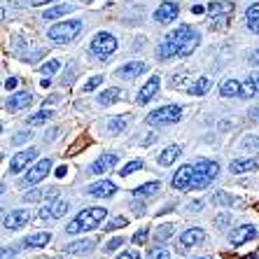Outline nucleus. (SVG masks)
<instances>
[{
  "label": "nucleus",
  "instance_id": "18",
  "mask_svg": "<svg viewBox=\"0 0 259 259\" xmlns=\"http://www.w3.org/2000/svg\"><path fill=\"white\" fill-rule=\"evenodd\" d=\"M87 192H89L91 196H98V199H108V196H112V194L117 192V187H115V182L112 180H101V182L89 185Z\"/></svg>",
  "mask_w": 259,
  "mask_h": 259
},
{
  "label": "nucleus",
  "instance_id": "9",
  "mask_svg": "<svg viewBox=\"0 0 259 259\" xmlns=\"http://www.w3.org/2000/svg\"><path fill=\"white\" fill-rule=\"evenodd\" d=\"M35 157H37V150H35V147H28V150L17 152V154L10 159V173H14V175L21 173V170H24Z\"/></svg>",
  "mask_w": 259,
  "mask_h": 259
},
{
  "label": "nucleus",
  "instance_id": "28",
  "mask_svg": "<svg viewBox=\"0 0 259 259\" xmlns=\"http://www.w3.org/2000/svg\"><path fill=\"white\" fill-rule=\"evenodd\" d=\"M259 96V84L254 82V77H247L243 82V89H241V98H254Z\"/></svg>",
  "mask_w": 259,
  "mask_h": 259
},
{
  "label": "nucleus",
  "instance_id": "26",
  "mask_svg": "<svg viewBox=\"0 0 259 259\" xmlns=\"http://www.w3.org/2000/svg\"><path fill=\"white\" fill-rule=\"evenodd\" d=\"M49 241H52V234L40 231V234H33V236H28V238H24V247H42V245H47Z\"/></svg>",
  "mask_w": 259,
  "mask_h": 259
},
{
  "label": "nucleus",
  "instance_id": "37",
  "mask_svg": "<svg viewBox=\"0 0 259 259\" xmlns=\"http://www.w3.org/2000/svg\"><path fill=\"white\" fill-rule=\"evenodd\" d=\"M124 128H126V119H124V117H115V119H110V124H108L110 133H121Z\"/></svg>",
  "mask_w": 259,
  "mask_h": 259
},
{
  "label": "nucleus",
  "instance_id": "7",
  "mask_svg": "<svg viewBox=\"0 0 259 259\" xmlns=\"http://www.w3.org/2000/svg\"><path fill=\"white\" fill-rule=\"evenodd\" d=\"M49 168H52V161L49 159H42V161H37L33 168L26 173V178L21 180V187H33V185H37L40 180H45L49 175Z\"/></svg>",
  "mask_w": 259,
  "mask_h": 259
},
{
  "label": "nucleus",
  "instance_id": "48",
  "mask_svg": "<svg viewBox=\"0 0 259 259\" xmlns=\"http://www.w3.org/2000/svg\"><path fill=\"white\" fill-rule=\"evenodd\" d=\"M131 208H133V212H136V215H143V212H145L143 201H140V203H138V201H136V203H131Z\"/></svg>",
  "mask_w": 259,
  "mask_h": 259
},
{
  "label": "nucleus",
  "instance_id": "15",
  "mask_svg": "<svg viewBox=\"0 0 259 259\" xmlns=\"http://www.w3.org/2000/svg\"><path fill=\"white\" fill-rule=\"evenodd\" d=\"M254 236H257V229H254L252 224H241V227H236L229 234V241L234 243V245H243V243L252 241Z\"/></svg>",
  "mask_w": 259,
  "mask_h": 259
},
{
  "label": "nucleus",
  "instance_id": "6",
  "mask_svg": "<svg viewBox=\"0 0 259 259\" xmlns=\"http://www.w3.org/2000/svg\"><path fill=\"white\" fill-rule=\"evenodd\" d=\"M180 117H182L180 105H163V108H159L147 115V124H150V126H166V124L180 121Z\"/></svg>",
  "mask_w": 259,
  "mask_h": 259
},
{
  "label": "nucleus",
  "instance_id": "46",
  "mask_svg": "<svg viewBox=\"0 0 259 259\" xmlns=\"http://www.w3.org/2000/svg\"><path fill=\"white\" fill-rule=\"evenodd\" d=\"M247 28L252 33H259V19H247Z\"/></svg>",
  "mask_w": 259,
  "mask_h": 259
},
{
  "label": "nucleus",
  "instance_id": "35",
  "mask_svg": "<svg viewBox=\"0 0 259 259\" xmlns=\"http://www.w3.org/2000/svg\"><path fill=\"white\" fill-rule=\"evenodd\" d=\"M59 68H61V61H59V59H49L47 63L40 68V72L49 77V75H56V72H59Z\"/></svg>",
  "mask_w": 259,
  "mask_h": 259
},
{
  "label": "nucleus",
  "instance_id": "49",
  "mask_svg": "<svg viewBox=\"0 0 259 259\" xmlns=\"http://www.w3.org/2000/svg\"><path fill=\"white\" fill-rule=\"evenodd\" d=\"M117 259H140V254L138 252H121Z\"/></svg>",
  "mask_w": 259,
  "mask_h": 259
},
{
  "label": "nucleus",
  "instance_id": "5",
  "mask_svg": "<svg viewBox=\"0 0 259 259\" xmlns=\"http://www.w3.org/2000/svg\"><path fill=\"white\" fill-rule=\"evenodd\" d=\"M89 49L96 56H101V59H108L110 54L117 52V37L112 33H108V30H101V33H96V35L91 37Z\"/></svg>",
  "mask_w": 259,
  "mask_h": 259
},
{
  "label": "nucleus",
  "instance_id": "38",
  "mask_svg": "<svg viewBox=\"0 0 259 259\" xmlns=\"http://www.w3.org/2000/svg\"><path fill=\"white\" fill-rule=\"evenodd\" d=\"M101 82H103V75H94V77H89V79L84 82L82 91H84V94H91V91L96 89V87H101Z\"/></svg>",
  "mask_w": 259,
  "mask_h": 259
},
{
  "label": "nucleus",
  "instance_id": "12",
  "mask_svg": "<svg viewBox=\"0 0 259 259\" xmlns=\"http://www.w3.org/2000/svg\"><path fill=\"white\" fill-rule=\"evenodd\" d=\"M68 212V203L66 201H49L47 205H42L40 208V220H59V217H63Z\"/></svg>",
  "mask_w": 259,
  "mask_h": 259
},
{
  "label": "nucleus",
  "instance_id": "43",
  "mask_svg": "<svg viewBox=\"0 0 259 259\" xmlns=\"http://www.w3.org/2000/svg\"><path fill=\"white\" fill-rule=\"evenodd\" d=\"M121 243H124V238H121V236H117V238H110L108 245H105V250H108V252H112V250L121 247Z\"/></svg>",
  "mask_w": 259,
  "mask_h": 259
},
{
  "label": "nucleus",
  "instance_id": "47",
  "mask_svg": "<svg viewBox=\"0 0 259 259\" xmlns=\"http://www.w3.org/2000/svg\"><path fill=\"white\" fill-rule=\"evenodd\" d=\"M17 84H19V79H17V77H7V79H5V89H7V91H12Z\"/></svg>",
  "mask_w": 259,
  "mask_h": 259
},
{
  "label": "nucleus",
  "instance_id": "4",
  "mask_svg": "<svg viewBox=\"0 0 259 259\" xmlns=\"http://www.w3.org/2000/svg\"><path fill=\"white\" fill-rule=\"evenodd\" d=\"M217 175H220V166H217V161L201 159V161H196V166H194V178H192L189 189H205V187H210V182L215 180Z\"/></svg>",
  "mask_w": 259,
  "mask_h": 259
},
{
  "label": "nucleus",
  "instance_id": "10",
  "mask_svg": "<svg viewBox=\"0 0 259 259\" xmlns=\"http://www.w3.org/2000/svg\"><path fill=\"white\" fill-rule=\"evenodd\" d=\"M30 222V210H26V208H19V210H12V212H7L5 220H3V227L10 231H17L21 229L24 224Z\"/></svg>",
  "mask_w": 259,
  "mask_h": 259
},
{
  "label": "nucleus",
  "instance_id": "51",
  "mask_svg": "<svg viewBox=\"0 0 259 259\" xmlns=\"http://www.w3.org/2000/svg\"><path fill=\"white\" fill-rule=\"evenodd\" d=\"M26 138H30V131H26V133H19V136H14V143H21V140H26Z\"/></svg>",
  "mask_w": 259,
  "mask_h": 259
},
{
  "label": "nucleus",
  "instance_id": "23",
  "mask_svg": "<svg viewBox=\"0 0 259 259\" xmlns=\"http://www.w3.org/2000/svg\"><path fill=\"white\" fill-rule=\"evenodd\" d=\"M96 247V241H91V238H82V241H75L66 247V252L70 254H84V252H91Z\"/></svg>",
  "mask_w": 259,
  "mask_h": 259
},
{
  "label": "nucleus",
  "instance_id": "55",
  "mask_svg": "<svg viewBox=\"0 0 259 259\" xmlns=\"http://www.w3.org/2000/svg\"><path fill=\"white\" fill-rule=\"evenodd\" d=\"M208 7H203V5H192V14H201V12H205Z\"/></svg>",
  "mask_w": 259,
  "mask_h": 259
},
{
  "label": "nucleus",
  "instance_id": "54",
  "mask_svg": "<svg viewBox=\"0 0 259 259\" xmlns=\"http://www.w3.org/2000/svg\"><path fill=\"white\" fill-rule=\"evenodd\" d=\"M215 222H217V227H224V224L229 222V217H227V215H220V217L215 220Z\"/></svg>",
  "mask_w": 259,
  "mask_h": 259
},
{
  "label": "nucleus",
  "instance_id": "24",
  "mask_svg": "<svg viewBox=\"0 0 259 259\" xmlns=\"http://www.w3.org/2000/svg\"><path fill=\"white\" fill-rule=\"evenodd\" d=\"M180 154H182L180 145H170V147H166V150L159 154V163H161V166H170V163L180 157Z\"/></svg>",
  "mask_w": 259,
  "mask_h": 259
},
{
  "label": "nucleus",
  "instance_id": "45",
  "mask_svg": "<svg viewBox=\"0 0 259 259\" xmlns=\"http://www.w3.org/2000/svg\"><path fill=\"white\" fill-rule=\"evenodd\" d=\"M245 19H259V3H254V5H250L245 10Z\"/></svg>",
  "mask_w": 259,
  "mask_h": 259
},
{
  "label": "nucleus",
  "instance_id": "27",
  "mask_svg": "<svg viewBox=\"0 0 259 259\" xmlns=\"http://www.w3.org/2000/svg\"><path fill=\"white\" fill-rule=\"evenodd\" d=\"M72 10H75L72 5H66V3H63V5H56V7H52V10H47V12L42 14V19L45 21H52V19H59V17H63V14L72 12Z\"/></svg>",
  "mask_w": 259,
  "mask_h": 259
},
{
  "label": "nucleus",
  "instance_id": "29",
  "mask_svg": "<svg viewBox=\"0 0 259 259\" xmlns=\"http://www.w3.org/2000/svg\"><path fill=\"white\" fill-rule=\"evenodd\" d=\"M159 187H161V182H147V185H140L133 189V196H152L159 192Z\"/></svg>",
  "mask_w": 259,
  "mask_h": 259
},
{
  "label": "nucleus",
  "instance_id": "11",
  "mask_svg": "<svg viewBox=\"0 0 259 259\" xmlns=\"http://www.w3.org/2000/svg\"><path fill=\"white\" fill-rule=\"evenodd\" d=\"M159 87H161V79H159V75H152L147 82H145V87L138 91V96H136V103L138 105H147V103L152 101V98L159 94Z\"/></svg>",
  "mask_w": 259,
  "mask_h": 259
},
{
  "label": "nucleus",
  "instance_id": "13",
  "mask_svg": "<svg viewBox=\"0 0 259 259\" xmlns=\"http://www.w3.org/2000/svg\"><path fill=\"white\" fill-rule=\"evenodd\" d=\"M192 178H194V166L192 163H185L178 168V173L173 175V187L180 189V192H187L189 185H192Z\"/></svg>",
  "mask_w": 259,
  "mask_h": 259
},
{
  "label": "nucleus",
  "instance_id": "53",
  "mask_svg": "<svg viewBox=\"0 0 259 259\" xmlns=\"http://www.w3.org/2000/svg\"><path fill=\"white\" fill-rule=\"evenodd\" d=\"M203 208V201H194V203H189V210H201Z\"/></svg>",
  "mask_w": 259,
  "mask_h": 259
},
{
  "label": "nucleus",
  "instance_id": "32",
  "mask_svg": "<svg viewBox=\"0 0 259 259\" xmlns=\"http://www.w3.org/2000/svg\"><path fill=\"white\" fill-rule=\"evenodd\" d=\"M173 234H175V227H173V224H161L154 236H157V243H166Z\"/></svg>",
  "mask_w": 259,
  "mask_h": 259
},
{
  "label": "nucleus",
  "instance_id": "20",
  "mask_svg": "<svg viewBox=\"0 0 259 259\" xmlns=\"http://www.w3.org/2000/svg\"><path fill=\"white\" fill-rule=\"evenodd\" d=\"M180 243H182V247L201 245V243H205V231H203V229H196V227H192V229H187L185 234L180 236Z\"/></svg>",
  "mask_w": 259,
  "mask_h": 259
},
{
  "label": "nucleus",
  "instance_id": "57",
  "mask_svg": "<svg viewBox=\"0 0 259 259\" xmlns=\"http://www.w3.org/2000/svg\"><path fill=\"white\" fill-rule=\"evenodd\" d=\"M3 259H12V252H7V247H3Z\"/></svg>",
  "mask_w": 259,
  "mask_h": 259
},
{
  "label": "nucleus",
  "instance_id": "44",
  "mask_svg": "<svg viewBox=\"0 0 259 259\" xmlns=\"http://www.w3.org/2000/svg\"><path fill=\"white\" fill-rule=\"evenodd\" d=\"M147 234H150V231H147V229H140V231H136V234H133V243H138V245H143V243L147 241Z\"/></svg>",
  "mask_w": 259,
  "mask_h": 259
},
{
  "label": "nucleus",
  "instance_id": "33",
  "mask_svg": "<svg viewBox=\"0 0 259 259\" xmlns=\"http://www.w3.org/2000/svg\"><path fill=\"white\" fill-rule=\"evenodd\" d=\"M52 115H54V112H49V110H40L37 115H30V117H28V124H30V126H37V124H45V121H47V119H52Z\"/></svg>",
  "mask_w": 259,
  "mask_h": 259
},
{
  "label": "nucleus",
  "instance_id": "36",
  "mask_svg": "<svg viewBox=\"0 0 259 259\" xmlns=\"http://www.w3.org/2000/svg\"><path fill=\"white\" fill-rule=\"evenodd\" d=\"M138 168H143V161H140V159H133V161H128L124 168H119V175H121V178H126V175L136 173Z\"/></svg>",
  "mask_w": 259,
  "mask_h": 259
},
{
  "label": "nucleus",
  "instance_id": "17",
  "mask_svg": "<svg viewBox=\"0 0 259 259\" xmlns=\"http://www.w3.org/2000/svg\"><path fill=\"white\" fill-rule=\"evenodd\" d=\"M117 163V154H112V152H105V154H101V157L96 159V161L91 163V173L94 175H103L105 170H110L112 166Z\"/></svg>",
  "mask_w": 259,
  "mask_h": 259
},
{
  "label": "nucleus",
  "instance_id": "41",
  "mask_svg": "<svg viewBox=\"0 0 259 259\" xmlns=\"http://www.w3.org/2000/svg\"><path fill=\"white\" fill-rule=\"evenodd\" d=\"M42 196H47V194H45V192H42V189H35V192H30V194H26L24 199H26V201H28V203H35V201H40V199H42Z\"/></svg>",
  "mask_w": 259,
  "mask_h": 259
},
{
  "label": "nucleus",
  "instance_id": "56",
  "mask_svg": "<svg viewBox=\"0 0 259 259\" xmlns=\"http://www.w3.org/2000/svg\"><path fill=\"white\" fill-rule=\"evenodd\" d=\"M250 61H252L254 66H259V47H257V49H254V52H252V56H250Z\"/></svg>",
  "mask_w": 259,
  "mask_h": 259
},
{
  "label": "nucleus",
  "instance_id": "42",
  "mask_svg": "<svg viewBox=\"0 0 259 259\" xmlns=\"http://www.w3.org/2000/svg\"><path fill=\"white\" fill-rule=\"evenodd\" d=\"M259 147V138H252V136H247L243 140V150H257Z\"/></svg>",
  "mask_w": 259,
  "mask_h": 259
},
{
  "label": "nucleus",
  "instance_id": "14",
  "mask_svg": "<svg viewBox=\"0 0 259 259\" xmlns=\"http://www.w3.org/2000/svg\"><path fill=\"white\" fill-rule=\"evenodd\" d=\"M147 70V63L145 61H128L124 66L117 68V77H124V79H136L138 75Z\"/></svg>",
  "mask_w": 259,
  "mask_h": 259
},
{
  "label": "nucleus",
  "instance_id": "25",
  "mask_svg": "<svg viewBox=\"0 0 259 259\" xmlns=\"http://www.w3.org/2000/svg\"><path fill=\"white\" fill-rule=\"evenodd\" d=\"M119 98H121V91L117 89V87H110V89H105L101 96H98V103H101L103 108H108V105H115Z\"/></svg>",
  "mask_w": 259,
  "mask_h": 259
},
{
  "label": "nucleus",
  "instance_id": "60",
  "mask_svg": "<svg viewBox=\"0 0 259 259\" xmlns=\"http://www.w3.org/2000/svg\"><path fill=\"white\" fill-rule=\"evenodd\" d=\"M84 3H89V0H84Z\"/></svg>",
  "mask_w": 259,
  "mask_h": 259
},
{
  "label": "nucleus",
  "instance_id": "61",
  "mask_svg": "<svg viewBox=\"0 0 259 259\" xmlns=\"http://www.w3.org/2000/svg\"><path fill=\"white\" fill-rule=\"evenodd\" d=\"M203 259H208V257H203Z\"/></svg>",
  "mask_w": 259,
  "mask_h": 259
},
{
  "label": "nucleus",
  "instance_id": "21",
  "mask_svg": "<svg viewBox=\"0 0 259 259\" xmlns=\"http://www.w3.org/2000/svg\"><path fill=\"white\" fill-rule=\"evenodd\" d=\"M259 168V157L257 159H241V161H231L229 170L231 175H241V173H250V170Z\"/></svg>",
  "mask_w": 259,
  "mask_h": 259
},
{
  "label": "nucleus",
  "instance_id": "8",
  "mask_svg": "<svg viewBox=\"0 0 259 259\" xmlns=\"http://www.w3.org/2000/svg\"><path fill=\"white\" fill-rule=\"evenodd\" d=\"M178 14H180L178 3H173V0H163L161 5L154 10V21H157V24H170V21L178 19Z\"/></svg>",
  "mask_w": 259,
  "mask_h": 259
},
{
  "label": "nucleus",
  "instance_id": "39",
  "mask_svg": "<svg viewBox=\"0 0 259 259\" xmlns=\"http://www.w3.org/2000/svg\"><path fill=\"white\" fill-rule=\"evenodd\" d=\"M147 259H170V254H168V250L166 247H152L150 252H147Z\"/></svg>",
  "mask_w": 259,
  "mask_h": 259
},
{
  "label": "nucleus",
  "instance_id": "1",
  "mask_svg": "<svg viewBox=\"0 0 259 259\" xmlns=\"http://www.w3.org/2000/svg\"><path fill=\"white\" fill-rule=\"evenodd\" d=\"M192 35H194L192 26L180 24L175 30H170L168 35L163 37V42L157 47V59L168 61V59H173V56H180V49L185 47V42H187Z\"/></svg>",
  "mask_w": 259,
  "mask_h": 259
},
{
  "label": "nucleus",
  "instance_id": "59",
  "mask_svg": "<svg viewBox=\"0 0 259 259\" xmlns=\"http://www.w3.org/2000/svg\"><path fill=\"white\" fill-rule=\"evenodd\" d=\"M252 77H254V82H257V84H259V72H254Z\"/></svg>",
  "mask_w": 259,
  "mask_h": 259
},
{
  "label": "nucleus",
  "instance_id": "31",
  "mask_svg": "<svg viewBox=\"0 0 259 259\" xmlns=\"http://www.w3.org/2000/svg\"><path fill=\"white\" fill-rule=\"evenodd\" d=\"M199 45H201V35H199V33H194V35L189 37L187 42H185V47L180 49V56H189V54H194V49L199 47Z\"/></svg>",
  "mask_w": 259,
  "mask_h": 259
},
{
  "label": "nucleus",
  "instance_id": "30",
  "mask_svg": "<svg viewBox=\"0 0 259 259\" xmlns=\"http://www.w3.org/2000/svg\"><path fill=\"white\" fill-rule=\"evenodd\" d=\"M208 89H210V79H208V77H199L192 87H189V94H192V96H203Z\"/></svg>",
  "mask_w": 259,
  "mask_h": 259
},
{
  "label": "nucleus",
  "instance_id": "3",
  "mask_svg": "<svg viewBox=\"0 0 259 259\" xmlns=\"http://www.w3.org/2000/svg\"><path fill=\"white\" fill-rule=\"evenodd\" d=\"M105 208H87V210H82L75 220H72L70 224L66 227V231L70 236L79 234V231H89V229H96L98 224L105 220Z\"/></svg>",
  "mask_w": 259,
  "mask_h": 259
},
{
  "label": "nucleus",
  "instance_id": "19",
  "mask_svg": "<svg viewBox=\"0 0 259 259\" xmlns=\"http://www.w3.org/2000/svg\"><path fill=\"white\" fill-rule=\"evenodd\" d=\"M208 12H210L212 19L229 17L234 12V3H229V0H212V3H208Z\"/></svg>",
  "mask_w": 259,
  "mask_h": 259
},
{
  "label": "nucleus",
  "instance_id": "22",
  "mask_svg": "<svg viewBox=\"0 0 259 259\" xmlns=\"http://www.w3.org/2000/svg\"><path fill=\"white\" fill-rule=\"evenodd\" d=\"M241 89H243V84L238 79H224L222 84H220V96H224V98L241 96Z\"/></svg>",
  "mask_w": 259,
  "mask_h": 259
},
{
  "label": "nucleus",
  "instance_id": "2",
  "mask_svg": "<svg viewBox=\"0 0 259 259\" xmlns=\"http://www.w3.org/2000/svg\"><path fill=\"white\" fill-rule=\"evenodd\" d=\"M82 28H84L82 19H66V21H59V24L52 26L47 30V37L54 45H68L82 33Z\"/></svg>",
  "mask_w": 259,
  "mask_h": 259
},
{
  "label": "nucleus",
  "instance_id": "58",
  "mask_svg": "<svg viewBox=\"0 0 259 259\" xmlns=\"http://www.w3.org/2000/svg\"><path fill=\"white\" fill-rule=\"evenodd\" d=\"M56 175H59V178H63V175H66V166H61V168L56 170Z\"/></svg>",
  "mask_w": 259,
  "mask_h": 259
},
{
  "label": "nucleus",
  "instance_id": "16",
  "mask_svg": "<svg viewBox=\"0 0 259 259\" xmlns=\"http://www.w3.org/2000/svg\"><path fill=\"white\" fill-rule=\"evenodd\" d=\"M30 101H33V94H30V91H17V94H12V96L7 98L5 108L10 110V112H17V110L28 108Z\"/></svg>",
  "mask_w": 259,
  "mask_h": 259
},
{
  "label": "nucleus",
  "instance_id": "50",
  "mask_svg": "<svg viewBox=\"0 0 259 259\" xmlns=\"http://www.w3.org/2000/svg\"><path fill=\"white\" fill-rule=\"evenodd\" d=\"M250 119L259 121V105H254V108H252V110H250Z\"/></svg>",
  "mask_w": 259,
  "mask_h": 259
},
{
  "label": "nucleus",
  "instance_id": "40",
  "mask_svg": "<svg viewBox=\"0 0 259 259\" xmlns=\"http://www.w3.org/2000/svg\"><path fill=\"white\" fill-rule=\"evenodd\" d=\"M126 217H115V220H110V224H105V231H115V229H124L126 227Z\"/></svg>",
  "mask_w": 259,
  "mask_h": 259
},
{
  "label": "nucleus",
  "instance_id": "52",
  "mask_svg": "<svg viewBox=\"0 0 259 259\" xmlns=\"http://www.w3.org/2000/svg\"><path fill=\"white\" fill-rule=\"evenodd\" d=\"M47 3H52V0H28V5H33V7H40V5H47Z\"/></svg>",
  "mask_w": 259,
  "mask_h": 259
},
{
  "label": "nucleus",
  "instance_id": "34",
  "mask_svg": "<svg viewBox=\"0 0 259 259\" xmlns=\"http://www.w3.org/2000/svg\"><path fill=\"white\" fill-rule=\"evenodd\" d=\"M212 203H215V205H234L236 199H234V196H229L227 192H215V194H212Z\"/></svg>",
  "mask_w": 259,
  "mask_h": 259
}]
</instances>
